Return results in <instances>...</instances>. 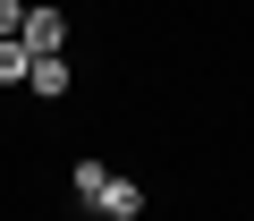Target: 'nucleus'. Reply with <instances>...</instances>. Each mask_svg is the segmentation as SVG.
<instances>
[{
  "mask_svg": "<svg viewBox=\"0 0 254 221\" xmlns=\"http://www.w3.org/2000/svg\"><path fill=\"white\" fill-rule=\"evenodd\" d=\"M17 43L43 60V51H68V17L60 9H26V26H17Z\"/></svg>",
  "mask_w": 254,
  "mask_h": 221,
  "instance_id": "1",
  "label": "nucleus"
},
{
  "mask_svg": "<svg viewBox=\"0 0 254 221\" xmlns=\"http://www.w3.org/2000/svg\"><path fill=\"white\" fill-rule=\"evenodd\" d=\"M26 85H34L43 102H60V94H68V60H60V51H43V60L26 68Z\"/></svg>",
  "mask_w": 254,
  "mask_h": 221,
  "instance_id": "3",
  "label": "nucleus"
},
{
  "mask_svg": "<svg viewBox=\"0 0 254 221\" xmlns=\"http://www.w3.org/2000/svg\"><path fill=\"white\" fill-rule=\"evenodd\" d=\"M93 213H102V221H136V213H144V187H136V179H119V170H110V187L93 196Z\"/></svg>",
  "mask_w": 254,
  "mask_h": 221,
  "instance_id": "2",
  "label": "nucleus"
},
{
  "mask_svg": "<svg viewBox=\"0 0 254 221\" xmlns=\"http://www.w3.org/2000/svg\"><path fill=\"white\" fill-rule=\"evenodd\" d=\"M102 187H110V162H76V204H85V213H93Z\"/></svg>",
  "mask_w": 254,
  "mask_h": 221,
  "instance_id": "4",
  "label": "nucleus"
},
{
  "mask_svg": "<svg viewBox=\"0 0 254 221\" xmlns=\"http://www.w3.org/2000/svg\"><path fill=\"white\" fill-rule=\"evenodd\" d=\"M26 68H34L26 43H0V85H26Z\"/></svg>",
  "mask_w": 254,
  "mask_h": 221,
  "instance_id": "5",
  "label": "nucleus"
}]
</instances>
